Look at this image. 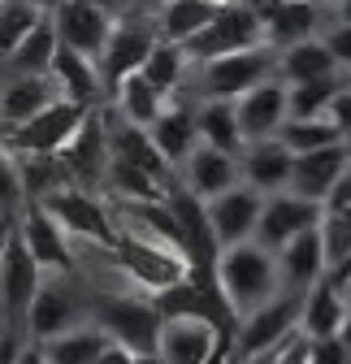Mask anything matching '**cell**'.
<instances>
[{
	"instance_id": "52a82bcc",
	"label": "cell",
	"mask_w": 351,
	"mask_h": 364,
	"mask_svg": "<svg viewBox=\"0 0 351 364\" xmlns=\"http://www.w3.org/2000/svg\"><path fill=\"white\" fill-rule=\"evenodd\" d=\"M156 43H161V35H156L152 14L122 9V14H117V22H113V35H109V43H104V53H100V74H104V87L113 91L122 78L139 74V70H144V61L152 57Z\"/></svg>"
},
{
	"instance_id": "2e32d148",
	"label": "cell",
	"mask_w": 351,
	"mask_h": 364,
	"mask_svg": "<svg viewBox=\"0 0 351 364\" xmlns=\"http://www.w3.org/2000/svg\"><path fill=\"white\" fill-rule=\"evenodd\" d=\"M100 117H104V139H109V156L122 161V165H135V169H148L152 178H165L173 182L178 173H173V165L161 156V148L152 144V134L148 126H135V122H126L117 109L100 105Z\"/></svg>"
},
{
	"instance_id": "7402d4cb",
	"label": "cell",
	"mask_w": 351,
	"mask_h": 364,
	"mask_svg": "<svg viewBox=\"0 0 351 364\" xmlns=\"http://www.w3.org/2000/svg\"><path fill=\"white\" fill-rule=\"evenodd\" d=\"M148 134H152V144L161 148V156L173 165V173H178V165L200 148V122H195V100H187V96H178L173 100L152 126H148Z\"/></svg>"
},
{
	"instance_id": "db71d44e",
	"label": "cell",
	"mask_w": 351,
	"mask_h": 364,
	"mask_svg": "<svg viewBox=\"0 0 351 364\" xmlns=\"http://www.w3.org/2000/svg\"><path fill=\"white\" fill-rule=\"evenodd\" d=\"M139 364H161V360L156 355H139Z\"/></svg>"
},
{
	"instance_id": "4dcf8cb0",
	"label": "cell",
	"mask_w": 351,
	"mask_h": 364,
	"mask_svg": "<svg viewBox=\"0 0 351 364\" xmlns=\"http://www.w3.org/2000/svg\"><path fill=\"white\" fill-rule=\"evenodd\" d=\"M195 122H200V144L243 156L247 144H243V134H239L234 100H195Z\"/></svg>"
},
{
	"instance_id": "680465c9",
	"label": "cell",
	"mask_w": 351,
	"mask_h": 364,
	"mask_svg": "<svg viewBox=\"0 0 351 364\" xmlns=\"http://www.w3.org/2000/svg\"><path fill=\"white\" fill-rule=\"evenodd\" d=\"M0 5H5V0H0Z\"/></svg>"
},
{
	"instance_id": "f6af8a7d",
	"label": "cell",
	"mask_w": 351,
	"mask_h": 364,
	"mask_svg": "<svg viewBox=\"0 0 351 364\" xmlns=\"http://www.w3.org/2000/svg\"><path fill=\"white\" fill-rule=\"evenodd\" d=\"M92 364H139V355L130 351V347H122V343H113V338H109V347H104Z\"/></svg>"
},
{
	"instance_id": "9a60e30c",
	"label": "cell",
	"mask_w": 351,
	"mask_h": 364,
	"mask_svg": "<svg viewBox=\"0 0 351 364\" xmlns=\"http://www.w3.org/2000/svg\"><path fill=\"white\" fill-rule=\"evenodd\" d=\"M14 230H18L22 247L35 256V264L43 273H78L74 269V243H70V235L39 204H26V208L14 213Z\"/></svg>"
},
{
	"instance_id": "74e56055",
	"label": "cell",
	"mask_w": 351,
	"mask_h": 364,
	"mask_svg": "<svg viewBox=\"0 0 351 364\" xmlns=\"http://www.w3.org/2000/svg\"><path fill=\"white\" fill-rule=\"evenodd\" d=\"M26 208V187H22V169L9 148H0V213H18Z\"/></svg>"
},
{
	"instance_id": "f5cc1de1",
	"label": "cell",
	"mask_w": 351,
	"mask_h": 364,
	"mask_svg": "<svg viewBox=\"0 0 351 364\" xmlns=\"http://www.w3.org/2000/svg\"><path fill=\"white\" fill-rule=\"evenodd\" d=\"M342 343H347V351H351V312H347V326H342V334H338Z\"/></svg>"
},
{
	"instance_id": "9f6ffc18",
	"label": "cell",
	"mask_w": 351,
	"mask_h": 364,
	"mask_svg": "<svg viewBox=\"0 0 351 364\" xmlns=\"http://www.w3.org/2000/svg\"><path fill=\"white\" fill-rule=\"evenodd\" d=\"M342 295H347V304H351V287H342Z\"/></svg>"
},
{
	"instance_id": "44dd1931",
	"label": "cell",
	"mask_w": 351,
	"mask_h": 364,
	"mask_svg": "<svg viewBox=\"0 0 351 364\" xmlns=\"http://www.w3.org/2000/svg\"><path fill=\"white\" fill-rule=\"evenodd\" d=\"M347 165H351V161H347V148H342V144L303 152V156H295V165H291V187H286V191H295V196H303V200H313V204L325 208L334 182L342 178Z\"/></svg>"
},
{
	"instance_id": "7c38bea8",
	"label": "cell",
	"mask_w": 351,
	"mask_h": 364,
	"mask_svg": "<svg viewBox=\"0 0 351 364\" xmlns=\"http://www.w3.org/2000/svg\"><path fill=\"white\" fill-rule=\"evenodd\" d=\"M70 187H82V191H100L104 178H109V139H104V117H100V105L82 117V126L74 130V139L57 152Z\"/></svg>"
},
{
	"instance_id": "f907efd6",
	"label": "cell",
	"mask_w": 351,
	"mask_h": 364,
	"mask_svg": "<svg viewBox=\"0 0 351 364\" xmlns=\"http://www.w3.org/2000/svg\"><path fill=\"white\" fill-rule=\"evenodd\" d=\"M334 18H342V22H351V0H338V5H334Z\"/></svg>"
},
{
	"instance_id": "83f0119b",
	"label": "cell",
	"mask_w": 351,
	"mask_h": 364,
	"mask_svg": "<svg viewBox=\"0 0 351 364\" xmlns=\"http://www.w3.org/2000/svg\"><path fill=\"white\" fill-rule=\"evenodd\" d=\"M173 100L178 96H165V91L156 87V82H148L144 74H130V78H122L113 91H109V109H117L126 122H135V126H152Z\"/></svg>"
},
{
	"instance_id": "6f0895ef",
	"label": "cell",
	"mask_w": 351,
	"mask_h": 364,
	"mask_svg": "<svg viewBox=\"0 0 351 364\" xmlns=\"http://www.w3.org/2000/svg\"><path fill=\"white\" fill-rule=\"evenodd\" d=\"M347 87H351V70H347Z\"/></svg>"
},
{
	"instance_id": "ab89813d",
	"label": "cell",
	"mask_w": 351,
	"mask_h": 364,
	"mask_svg": "<svg viewBox=\"0 0 351 364\" xmlns=\"http://www.w3.org/2000/svg\"><path fill=\"white\" fill-rule=\"evenodd\" d=\"M321 43L330 48L334 65L347 74V70H351V22H342V18H334V14H330V22L321 26Z\"/></svg>"
},
{
	"instance_id": "ee69618b",
	"label": "cell",
	"mask_w": 351,
	"mask_h": 364,
	"mask_svg": "<svg viewBox=\"0 0 351 364\" xmlns=\"http://www.w3.org/2000/svg\"><path fill=\"white\" fill-rule=\"evenodd\" d=\"M9 364H48V355H43V347H39V343L22 338V343L9 351Z\"/></svg>"
},
{
	"instance_id": "7a4b0ae2",
	"label": "cell",
	"mask_w": 351,
	"mask_h": 364,
	"mask_svg": "<svg viewBox=\"0 0 351 364\" xmlns=\"http://www.w3.org/2000/svg\"><path fill=\"white\" fill-rule=\"evenodd\" d=\"M265 78H278V48L256 43V48H243V53L195 61L187 74L183 96L187 100H239L243 91L260 87Z\"/></svg>"
},
{
	"instance_id": "cb8c5ba5",
	"label": "cell",
	"mask_w": 351,
	"mask_h": 364,
	"mask_svg": "<svg viewBox=\"0 0 351 364\" xmlns=\"http://www.w3.org/2000/svg\"><path fill=\"white\" fill-rule=\"evenodd\" d=\"M260 22H265V43L282 53V48H291V43L317 39L321 26L330 22V9L303 5V0H278L269 14H260Z\"/></svg>"
},
{
	"instance_id": "484cf974",
	"label": "cell",
	"mask_w": 351,
	"mask_h": 364,
	"mask_svg": "<svg viewBox=\"0 0 351 364\" xmlns=\"http://www.w3.org/2000/svg\"><path fill=\"white\" fill-rule=\"evenodd\" d=\"M53 82L65 100H78V105H104L109 100V87H104V74L96 61L78 57L74 48H57V61H53Z\"/></svg>"
},
{
	"instance_id": "8fae6325",
	"label": "cell",
	"mask_w": 351,
	"mask_h": 364,
	"mask_svg": "<svg viewBox=\"0 0 351 364\" xmlns=\"http://www.w3.org/2000/svg\"><path fill=\"white\" fill-rule=\"evenodd\" d=\"M226 351H230V334L217 330L212 321H200V316H169V321H161V338H156L161 364H212Z\"/></svg>"
},
{
	"instance_id": "c3c4849f",
	"label": "cell",
	"mask_w": 351,
	"mask_h": 364,
	"mask_svg": "<svg viewBox=\"0 0 351 364\" xmlns=\"http://www.w3.org/2000/svg\"><path fill=\"white\" fill-rule=\"evenodd\" d=\"M26 5H35V9H39V14H53V9H57V5H65V0H26Z\"/></svg>"
},
{
	"instance_id": "5b68a950",
	"label": "cell",
	"mask_w": 351,
	"mask_h": 364,
	"mask_svg": "<svg viewBox=\"0 0 351 364\" xmlns=\"http://www.w3.org/2000/svg\"><path fill=\"white\" fill-rule=\"evenodd\" d=\"M299 308H303V295H291V291H278L269 304H260L256 312H247L243 321H234V334H230V364H247L256 355L274 351L282 338H291L299 330Z\"/></svg>"
},
{
	"instance_id": "7bdbcfd3",
	"label": "cell",
	"mask_w": 351,
	"mask_h": 364,
	"mask_svg": "<svg viewBox=\"0 0 351 364\" xmlns=\"http://www.w3.org/2000/svg\"><path fill=\"white\" fill-rule=\"evenodd\" d=\"M342 208H351V165L342 169V178L334 182V191L325 200V213H342Z\"/></svg>"
},
{
	"instance_id": "1f68e13d",
	"label": "cell",
	"mask_w": 351,
	"mask_h": 364,
	"mask_svg": "<svg viewBox=\"0 0 351 364\" xmlns=\"http://www.w3.org/2000/svg\"><path fill=\"white\" fill-rule=\"evenodd\" d=\"M43 355H48V364H92L104 347H109V334L87 316V321H78L74 330L48 338V343H39Z\"/></svg>"
},
{
	"instance_id": "6da1fadb",
	"label": "cell",
	"mask_w": 351,
	"mask_h": 364,
	"mask_svg": "<svg viewBox=\"0 0 351 364\" xmlns=\"http://www.w3.org/2000/svg\"><path fill=\"white\" fill-rule=\"evenodd\" d=\"M212 282H217V291H222L230 316L243 321L247 312H256L260 304H269L282 291L278 256L269 247H260L256 239L222 247V252H217V264H212Z\"/></svg>"
},
{
	"instance_id": "f35d334b",
	"label": "cell",
	"mask_w": 351,
	"mask_h": 364,
	"mask_svg": "<svg viewBox=\"0 0 351 364\" xmlns=\"http://www.w3.org/2000/svg\"><path fill=\"white\" fill-rule=\"evenodd\" d=\"M321 243H325V269H330L338 256L351 252V208L321 217Z\"/></svg>"
},
{
	"instance_id": "ac0fdd59",
	"label": "cell",
	"mask_w": 351,
	"mask_h": 364,
	"mask_svg": "<svg viewBox=\"0 0 351 364\" xmlns=\"http://www.w3.org/2000/svg\"><path fill=\"white\" fill-rule=\"evenodd\" d=\"M234 117H239V134L243 144H265V139H278L282 122L291 117L286 113V82L282 78H265L260 87L243 91L234 100Z\"/></svg>"
},
{
	"instance_id": "60d3db41",
	"label": "cell",
	"mask_w": 351,
	"mask_h": 364,
	"mask_svg": "<svg viewBox=\"0 0 351 364\" xmlns=\"http://www.w3.org/2000/svg\"><path fill=\"white\" fill-rule=\"evenodd\" d=\"M308 364H351V351H347V343H342L338 334H334V338H313Z\"/></svg>"
},
{
	"instance_id": "9c48e42d",
	"label": "cell",
	"mask_w": 351,
	"mask_h": 364,
	"mask_svg": "<svg viewBox=\"0 0 351 364\" xmlns=\"http://www.w3.org/2000/svg\"><path fill=\"white\" fill-rule=\"evenodd\" d=\"M92 109L96 105H78V100H65V96L53 100L43 113H35L31 122L9 130V152H18V156H57L74 139V130L82 126V117Z\"/></svg>"
},
{
	"instance_id": "e575fe53",
	"label": "cell",
	"mask_w": 351,
	"mask_h": 364,
	"mask_svg": "<svg viewBox=\"0 0 351 364\" xmlns=\"http://www.w3.org/2000/svg\"><path fill=\"white\" fill-rule=\"evenodd\" d=\"M278 144L291 148L295 156H303V152H317V148L342 144V134H338V126H334L325 113H321V117H286L282 130H278Z\"/></svg>"
},
{
	"instance_id": "ba28073f",
	"label": "cell",
	"mask_w": 351,
	"mask_h": 364,
	"mask_svg": "<svg viewBox=\"0 0 351 364\" xmlns=\"http://www.w3.org/2000/svg\"><path fill=\"white\" fill-rule=\"evenodd\" d=\"M265 43V22L260 14L247 5V0H226L222 14H217L191 43H183L191 61H212V57H226V53H243Z\"/></svg>"
},
{
	"instance_id": "f546056e",
	"label": "cell",
	"mask_w": 351,
	"mask_h": 364,
	"mask_svg": "<svg viewBox=\"0 0 351 364\" xmlns=\"http://www.w3.org/2000/svg\"><path fill=\"white\" fill-rule=\"evenodd\" d=\"M330 74H338V65H334L330 48L321 43V35H317V39H303V43H291V48L278 53V78H282L286 87H291V82L330 78Z\"/></svg>"
},
{
	"instance_id": "8d00e7d4",
	"label": "cell",
	"mask_w": 351,
	"mask_h": 364,
	"mask_svg": "<svg viewBox=\"0 0 351 364\" xmlns=\"http://www.w3.org/2000/svg\"><path fill=\"white\" fill-rule=\"evenodd\" d=\"M43 18L48 14H39L35 5H26V0H5V5H0V61H5Z\"/></svg>"
},
{
	"instance_id": "f1b7e54d",
	"label": "cell",
	"mask_w": 351,
	"mask_h": 364,
	"mask_svg": "<svg viewBox=\"0 0 351 364\" xmlns=\"http://www.w3.org/2000/svg\"><path fill=\"white\" fill-rule=\"evenodd\" d=\"M226 0H169L165 9L152 14L156 22V35L169 39V43H191L217 14H222Z\"/></svg>"
},
{
	"instance_id": "277c9868",
	"label": "cell",
	"mask_w": 351,
	"mask_h": 364,
	"mask_svg": "<svg viewBox=\"0 0 351 364\" xmlns=\"http://www.w3.org/2000/svg\"><path fill=\"white\" fill-rule=\"evenodd\" d=\"M87 308H92V291H82V273H43V282L26 308L22 338L48 343L74 330L78 321H87Z\"/></svg>"
},
{
	"instance_id": "ffe728a7",
	"label": "cell",
	"mask_w": 351,
	"mask_h": 364,
	"mask_svg": "<svg viewBox=\"0 0 351 364\" xmlns=\"http://www.w3.org/2000/svg\"><path fill=\"white\" fill-rule=\"evenodd\" d=\"M278 256V278H282V291L291 295H308L321 278H325V243H321V225L303 230L299 239H291Z\"/></svg>"
},
{
	"instance_id": "e0dca14e",
	"label": "cell",
	"mask_w": 351,
	"mask_h": 364,
	"mask_svg": "<svg viewBox=\"0 0 351 364\" xmlns=\"http://www.w3.org/2000/svg\"><path fill=\"white\" fill-rule=\"evenodd\" d=\"M260 204H265V196L252 191L247 182H239V187H230V191H222V196L204 200V213H208V225H212L217 247H234V243L256 239Z\"/></svg>"
},
{
	"instance_id": "3957f363",
	"label": "cell",
	"mask_w": 351,
	"mask_h": 364,
	"mask_svg": "<svg viewBox=\"0 0 351 364\" xmlns=\"http://www.w3.org/2000/svg\"><path fill=\"white\" fill-rule=\"evenodd\" d=\"M87 316H92L113 343L130 347L135 355H156L161 312L152 308L148 295H139V291H92Z\"/></svg>"
},
{
	"instance_id": "816d5d0a",
	"label": "cell",
	"mask_w": 351,
	"mask_h": 364,
	"mask_svg": "<svg viewBox=\"0 0 351 364\" xmlns=\"http://www.w3.org/2000/svg\"><path fill=\"white\" fill-rule=\"evenodd\" d=\"M303 5H317V9H330V14H334V5H338V0H303Z\"/></svg>"
},
{
	"instance_id": "d6986e66",
	"label": "cell",
	"mask_w": 351,
	"mask_h": 364,
	"mask_svg": "<svg viewBox=\"0 0 351 364\" xmlns=\"http://www.w3.org/2000/svg\"><path fill=\"white\" fill-rule=\"evenodd\" d=\"M178 182H183L191 196L212 200V196L239 187V182H243V169H239V156H234V152H222V148L200 144V148L178 165Z\"/></svg>"
},
{
	"instance_id": "4fadbf2b",
	"label": "cell",
	"mask_w": 351,
	"mask_h": 364,
	"mask_svg": "<svg viewBox=\"0 0 351 364\" xmlns=\"http://www.w3.org/2000/svg\"><path fill=\"white\" fill-rule=\"evenodd\" d=\"M48 18H53V26H57L61 48H74L78 57H87V61L100 65V53H104L109 35H113L117 14L92 5V0H65V5H57Z\"/></svg>"
},
{
	"instance_id": "681fc988",
	"label": "cell",
	"mask_w": 351,
	"mask_h": 364,
	"mask_svg": "<svg viewBox=\"0 0 351 364\" xmlns=\"http://www.w3.org/2000/svg\"><path fill=\"white\" fill-rule=\"evenodd\" d=\"M92 5H100V9H109V14H122L126 0H92Z\"/></svg>"
},
{
	"instance_id": "30bf717a",
	"label": "cell",
	"mask_w": 351,
	"mask_h": 364,
	"mask_svg": "<svg viewBox=\"0 0 351 364\" xmlns=\"http://www.w3.org/2000/svg\"><path fill=\"white\" fill-rule=\"evenodd\" d=\"M43 282V269L35 264V256L22 247L18 230L9 235L5 243V256H0V330L22 338V326H26V308L35 299Z\"/></svg>"
},
{
	"instance_id": "bcb514c9",
	"label": "cell",
	"mask_w": 351,
	"mask_h": 364,
	"mask_svg": "<svg viewBox=\"0 0 351 364\" xmlns=\"http://www.w3.org/2000/svg\"><path fill=\"white\" fill-rule=\"evenodd\" d=\"M165 5H169V0H126V9H139V14H156Z\"/></svg>"
},
{
	"instance_id": "d6a6232c",
	"label": "cell",
	"mask_w": 351,
	"mask_h": 364,
	"mask_svg": "<svg viewBox=\"0 0 351 364\" xmlns=\"http://www.w3.org/2000/svg\"><path fill=\"white\" fill-rule=\"evenodd\" d=\"M57 48H61V39H57V26H53V18H43L18 48L0 61L9 74H48L53 70V61H57Z\"/></svg>"
},
{
	"instance_id": "603a6c76",
	"label": "cell",
	"mask_w": 351,
	"mask_h": 364,
	"mask_svg": "<svg viewBox=\"0 0 351 364\" xmlns=\"http://www.w3.org/2000/svg\"><path fill=\"white\" fill-rule=\"evenodd\" d=\"M53 100H61L53 74H9V82H0V122L5 130H14L43 113Z\"/></svg>"
},
{
	"instance_id": "7dc6e473",
	"label": "cell",
	"mask_w": 351,
	"mask_h": 364,
	"mask_svg": "<svg viewBox=\"0 0 351 364\" xmlns=\"http://www.w3.org/2000/svg\"><path fill=\"white\" fill-rule=\"evenodd\" d=\"M9 235H14V213H0V256H5Z\"/></svg>"
},
{
	"instance_id": "11a10c76",
	"label": "cell",
	"mask_w": 351,
	"mask_h": 364,
	"mask_svg": "<svg viewBox=\"0 0 351 364\" xmlns=\"http://www.w3.org/2000/svg\"><path fill=\"white\" fill-rule=\"evenodd\" d=\"M342 148H347V161H351V134H347V139H342Z\"/></svg>"
},
{
	"instance_id": "d590c367",
	"label": "cell",
	"mask_w": 351,
	"mask_h": 364,
	"mask_svg": "<svg viewBox=\"0 0 351 364\" xmlns=\"http://www.w3.org/2000/svg\"><path fill=\"white\" fill-rule=\"evenodd\" d=\"M342 87H347L342 70L330 74V78H313V82H291L286 87V113L291 117H321Z\"/></svg>"
},
{
	"instance_id": "8992f818",
	"label": "cell",
	"mask_w": 351,
	"mask_h": 364,
	"mask_svg": "<svg viewBox=\"0 0 351 364\" xmlns=\"http://www.w3.org/2000/svg\"><path fill=\"white\" fill-rule=\"evenodd\" d=\"M43 213H48L61 230L70 235L74 247H113V213L100 200V191H82V187H61L53 196L35 200Z\"/></svg>"
},
{
	"instance_id": "b9f144b4",
	"label": "cell",
	"mask_w": 351,
	"mask_h": 364,
	"mask_svg": "<svg viewBox=\"0 0 351 364\" xmlns=\"http://www.w3.org/2000/svg\"><path fill=\"white\" fill-rule=\"evenodd\" d=\"M325 117L338 126V134H342V139H347V134H351V87H342L338 91V96L330 100V109H325Z\"/></svg>"
},
{
	"instance_id": "d4e9b609",
	"label": "cell",
	"mask_w": 351,
	"mask_h": 364,
	"mask_svg": "<svg viewBox=\"0 0 351 364\" xmlns=\"http://www.w3.org/2000/svg\"><path fill=\"white\" fill-rule=\"evenodd\" d=\"M291 165H295V152L282 148L278 139H265V144H247L243 156H239V169H243V182L260 196H278L291 187Z\"/></svg>"
},
{
	"instance_id": "5bb4252c",
	"label": "cell",
	"mask_w": 351,
	"mask_h": 364,
	"mask_svg": "<svg viewBox=\"0 0 351 364\" xmlns=\"http://www.w3.org/2000/svg\"><path fill=\"white\" fill-rule=\"evenodd\" d=\"M325 208L303 200L295 191H278V196H265V204H260V221H256V243L269 247V252H282L291 239H299L303 230H313V225H321Z\"/></svg>"
},
{
	"instance_id": "836d02e7",
	"label": "cell",
	"mask_w": 351,
	"mask_h": 364,
	"mask_svg": "<svg viewBox=\"0 0 351 364\" xmlns=\"http://www.w3.org/2000/svg\"><path fill=\"white\" fill-rule=\"evenodd\" d=\"M191 57H187V48L183 43H169V39H161L156 48H152V57L144 61V78L148 82H156L165 96H183V87H187V74H191Z\"/></svg>"
},
{
	"instance_id": "4316f807",
	"label": "cell",
	"mask_w": 351,
	"mask_h": 364,
	"mask_svg": "<svg viewBox=\"0 0 351 364\" xmlns=\"http://www.w3.org/2000/svg\"><path fill=\"white\" fill-rule=\"evenodd\" d=\"M347 312H351L347 295L321 278L308 295H303V308H299V334H308V338H334V334H342V326H347Z\"/></svg>"
}]
</instances>
